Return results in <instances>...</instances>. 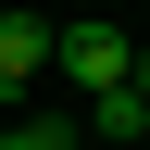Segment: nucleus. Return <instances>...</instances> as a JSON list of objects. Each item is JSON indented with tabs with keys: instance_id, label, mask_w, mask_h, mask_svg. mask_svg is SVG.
Instances as JSON below:
<instances>
[{
	"instance_id": "f257e3e1",
	"label": "nucleus",
	"mask_w": 150,
	"mask_h": 150,
	"mask_svg": "<svg viewBox=\"0 0 150 150\" xmlns=\"http://www.w3.org/2000/svg\"><path fill=\"white\" fill-rule=\"evenodd\" d=\"M50 75H75L88 100H112V88L138 75V50H125L112 25H50Z\"/></svg>"
},
{
	"instance_id": "f03ea898",
	"label": "nucleus",
	"mask_w": 150,
	"mask_h": 150,
	"mask_svg": "<svg viewBox=\"0 0 150 150\" xmlns=\"http://www.w3.org/2000/svg\"><path fill=\"white\" fill-rule=\"evenodd\" d=\"M38 75H50V25H38V13H0V100L38 88Z\"/></svg>"
},
{
	"instance_id": "7ed1b4c3",
	"label": "nucleus",
	"mask_w": 150,
	"mask_h": 150,
	"mask_svg": "<svg viewBox=\"0 0 150 150\" xmlns=\"http://www.w3.org/2000/svg\"><path fill=\"white\" fill-rule=\"evenodd\" d=\"M75 125H88V138H112V150H125V138H138V125H150V112H138V88H112V100H88V112H75Z\"/></svg>"
},
{
	"instance_id": "20e7f679",
	"label": "nucleus",
	"mask_w": 150,
	"mask_h": 150,
	"mask_svg": "<svg viewBox=\"0 0 150 150\" xmlns=\"http://www.w3.org/2000/svg\"><path fill=\"white\" fill-rule=\"evenodd\" d=\"M75 138H88V125H63V112H13V138H0V150H75Z\"/></svg>"
},
{
	"instance_id": "39448f33",
	"label": "nucleus",
	"mask_w": 150,
	"mask_h": 150,
	"mask_svg": "<svg viewBox=\"0 0 150 150\" xmlns=\"http://www.w3.org/2000/svg\"><path fill=\"white\" fill-rule=\"evenodd\" d=\"M125 88H138V112H150V50H138V75H125Z\"/></svg>"
}]
</instances>
